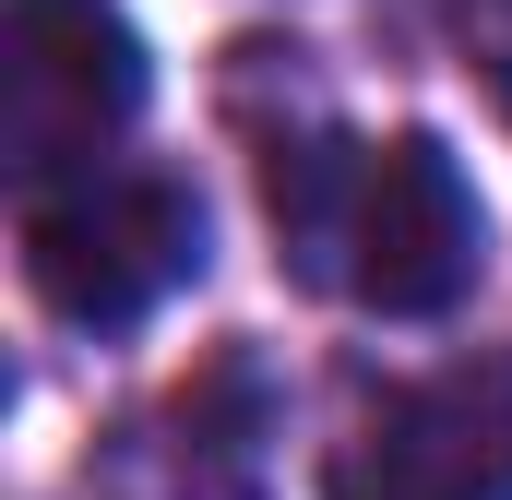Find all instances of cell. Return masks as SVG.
Wrapping results in <instances>:
<instances>
[{
  "mask_svg": "<svg viewBox=\"0 0 512 500\" xmlns=\"http://www.w3.org/2000/svg\"><path fill=\"white\" fill-rule=\"evenodd\" d=\"M262 215L310 298L370 322H441L489 274L477 179L441 131H286L262 155Z\"/></svg>",
  "mask_w": 512,
  "mask_h": 500,
  "instance_id": "obj_1",
  "label": "cell"
},
{
  "mask_svg": "<svg viewBox=\"0 0 512 500\" xmlns=\"http://www.w3.org/2000/svg\"><path fill=\"white\" fill-rule=\"evenodd\" d=\"M24 274L60 322L84 334H131L155 322L191 274H203V203L191 179L167 167H84V179H48L24 191Z\"/></svg>",
  "mask_w": 512,
  "mask_h": 500,
  "instance_id": "obj_2",
  "label": "cell"
},
{
  "mask_svg": "<svg viewBox=\"0 0 512 500\" xmlns=\"http://www.w3.org/2000/svg\"><path fill=\"white\" fill-rule=\"evenodd\" d=\"M143 120V36L120 0H24L12 12V72H0V143L12 179H84Z\"/></svg>",
  "mask_w": 512,
  "mask_h": 500,
  "instance_id": "obj_3",
  "label": "cell"
},
{
  "mask_svg": "<svg viewBox=\"0 0 512 500\" xmlns=\"http://www.w3.org/2000/svg\"><path fill=\"white\" fill-rule=\"evenodd\" d=\"M322 500H512V358L393 381L322 465Z\"/></svg>",
  "mask_w": 512,
  "mask_h": 500,
  "instance_id": "obj_4",
  "label": "cell"
},
{
  "mask_svg": "<svg viewBox=\"0 0 512 500\" xmlns=\"http://www.w3.org/2000/svg\"><path fill=\"white\" fill-rule=\"evenodd\" d=\"M489 72H501V96H512V0H501V24H489Z\"/></svg>",
  "mask_w": 512,
  "mask_h": 500,
  "instance_id": "obj_5",
  "label": "cell"
}]
</instances>
